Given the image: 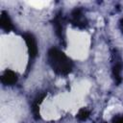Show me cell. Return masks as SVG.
<instances>
[{"instance_id": "cell-1", "label": "cell", "mask_w": 123, "mask_h": 123, "mask_svg": "<svg viewBox=\"0 0 123 123\" xmlns=\"http://www.w3.org/2000/svg\"><path fill=\"white\" fill-rule=\"evenodd\" d=\"M47 62L52 70L62 76L69 74L73 69L72 61L58 48H50L47 52Z\"/></svg>"}, {"instance_id": "cell-2", "label": "cell", "mask_w": 123, "mask_h": 123, "mask_svg": "<svg viewBox=\"0 0 123 123\" xmlns=\"http://www.w3.org/2000/svg\"><path fill=\"white\" fill-rule=\"evenodd\" d=\"M52 23H53V27H54V30H55V33H56V36L59 37L60 41L65 45L66 44V40H65V18L63 17L62 15V12H58L55 17L53 18L52 20Z\"/></svg>"}, {"instance_id": "cell-3", "label": "cell", "mask_w": 123, "mask_h": 123, "mask_svg": "<svg viewBox=\"0 0 123 123\" xmlns=\"http://www.w3.org/2000/svg\"><path fill=\"white\" fill-rule=\"evenodd\" d=\"M122 70H123V62L120 55L115 51L112 54V66L111 73L114 80V83L118 86L122 82Z\"/></svg>"}, {"instance_id": "cell-4", "label": "cell", "mask_w": 123, "mask_h": 123, "mask_svg": "<svg viewBox=\"0 0 123 123\" xmlns=\"http://www.w3.org/2000/svg\"><path fill=\"white\" fill-rule=\"evenodd\" d=\"M70 23L79 29H85L87 26V19L85 16L84 11L81 8H75L70 13Z\"/></svg>"}, {"instance_id": "cell-5", "label": "cell", "mask_w": 123, "mask_h": 123, "mask_svg": "<svg viewBox=\"0 0 123 123\" xmlns=\"http://www.w3.org/2000/svg\"><path fill=\"white\" fill-rule=\"evenodd\" d=\"M22 37L27 45V49H28V54H29V57L31 60L35 59L37 55V39L35 37V36L33 34H30V33H24L22 35Z\"/></svg>"}, {"instance_id": "cell-6", "label": "cell", "mask_w": 123, "mask_h": 123, "mask_svg": "<svg viewBox=\"0 0 123 123\" xmlns=\"http://www.w3.org/2000/svg\"><path fill=\"white\" fill-rule=\"evenodd\" d=\"M17 75L14 71L7 69L1 76V82L6 86H12L17 82Z\"/></svg>"}, {"instance_id": "cell-7", "label": "cell", "mask_w": 123, "mask_h": 123, "mask_svg": "<svg viewBox=\"0 0 123 123\" xmlns=\"http://www.w3.org/2000/svg\"><path fill=\"white\" fill-rule=\"evenodd\" d=\"M0 27L5 32H11V31L13 30L12 22L9 14L5 11H2L1 12V15H0Z\"/></svg>"}, {"instance_id": "cell-8", "label": "cell", "mask_w": 123, "mask_h": 123, "mask_svg": "<svg viewBox=\"0 0 123 123\" xmlns=\"http://www.w3.org/2000/svg\"><path fill=\"white\" fill-rule=\"evenodd\" d=\"M45 96H46V94L45 93H41V94H38L36 98H35V100L33 101V103H32V111H33V114H34V116H35V118L36 119H38L39 118V105L41 104V102L43 101V99L45 98Z\"/></svg>"}, {"instance_id": "cell-9", "label": "cell", "mask_w": 123, "mask_h": 123, "mask_svg": "<svg viewBox=\"0 0 123 123\" xmlns=\"http://www.w3.org/2000/svg\"><path fill=\"white\" fill-rule=\"evenodd\" d=\"M89 114H90V111H89L88 109H86V108H82L81 110H79V111H78L76 117H77L79 120L84 121V120H86V119L88 118Z\"/></svg>"}, {"instance_id": "cell-10", "label": "cell", "mask_w": 123, "mask_h": 123, "mask_svg": "<svg viewBox=\"0 0 123 123\" xmlns=\"http://www.w3.org/2000/svg\"><path fill=\"white\" fill-rule=\"evenodd\" d=\"M111 123H123V114H121V115H117V116L113 117Z\"/></svg>"}]
</instances>
